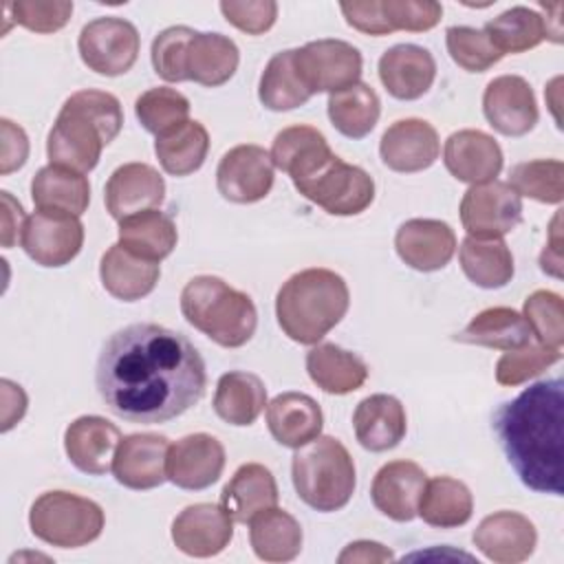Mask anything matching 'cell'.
Returning <instances> with one entry per match:
<instances>
[{"mask_svg": "<svg viewBox=\"0 0 564 564\" xmlns=\"http://www.w3.org/2000/svg\"><path fill=\"white\" fill-rule=\"evenodd\" d=\"M474 511V496L463 480L452 476H436L425 482L419 500L423 522L436 529H456L469 522Z\"/></svg>", "mask_w": 564, "mask_h": 564, "instance_id": "obj_37", "label": "cell"}, {"mask_svg": "<svg viewBox=\"0 0 564 564\" xmlns=\"http://www.w3.org/2000/svg\"><path fill=\"white\" fill-rule=\"evenodd\" d=\"M445 44L454 64L467 73H485L505 57L496 51L487 33L474 26H449L445 31Z\"/></svg>", "mask_w": 564, "mask_h": 564, "instance_id": "obj_47", "label": "cell"}, {"mask_svg": "<svg viewBox=\"0 0 564 564\" xmlns=\"http://www.w3.org/2000/svg\"><path fill=\"white\" fill-rule=\"evenodd\" d=\"M31 198L42 212L82 216L90 203V185L82 172L48 163L35 172Z\"/></svg>", "mask_w": 564, "mask_h": 564, "instance_id": "obj_30", "label": "cell"}, {"mask_svg": "<svg viewBox=\"0 0 564 564\" xmlns=\"http://www.w3.org/2000/svg\"><path fill=\"white\" fill-rule=\"evenodd\" d=\"M271 154L253 143H242L223 154L216 167V187L229 203L249 205L262 200L273 187Z\"/></svg>", "mask_w": 564, "mask_h": 564, "instance_id": "obj_13", "label": "cell"}, {"mask_svg": "<svg viewBox=\"0 0 564 564\" xmlns=\"http://www.w3.org/2000/svg\"><path fill=\"white\" fill-rule=\"evenodd\" d=\"M311 381L328 394H348L364 386L368 366L355 352L337 344H317L306 352Z\"/></svg>", "mask_w": 564, "mask_h": 564, "instance_id": "obj_31", "label": "cell"}, {"mask_svg": "<svg viewBox=\"0 0 564 564\" xmlns=\"http://www.w3.org/2000/svg\"><path fill=\"white\" fill-rule=\"evenodd\" d=\"M2 200V247L11 249L22 238L24 227V209L22 205L11 196V192H0Z\"/></svg>", "mask_w": 564, "mask_h": 564, "instance_id": "obj_55", "label": "cell"}, {"mask_svg": "<svg viewBox=\"0 0 564 564\" xmlns=\"http://www.w3.org/2000/svg\"><path fill=\"white\" fill-rule=\"evenodd\" d=\"M302 527L284 509L271 507L249 520V542L264 562H291L302 551Z\"/></svg>", "mask_w": 564, "mask_h": 564, "instance_id": "obj_34", "label": "cell"}, {"mask_svg": "<svg viewBox=\"0 0 564 564\" xmlns=\"http://www.w3.org/2000/svg\"><path fill=\"white\" fill-rule=\"evenodd\" d=\"M346 22L366 33V35H388L392 33L381 9V0H359V2H341L339 4Z\"/></svg>", "mask_w": 564, "mask_h": 564, "instance_id": "obj_52", "label": "cell"}, {"mask_svg": "<svg viewBox=\"0 0 564 564\" xmlns=\"http://www.w3.org/2000/svg\"><path fill=\"white\" fill-rule=\"evenodd\" d=\"M278 498L280 494L271 469L260 463H245L223 487L220 505L234 522L247 524L256 513L275 507Z\"/></svg>", "mask_w": 564, "mask_h": 564, "instance_id": "obj_29", "label": "cell"}, {"mask_svg": "<svg viewBox=\"0 0 564 564\" xmlns=\"http://www.w3.org/2000/svg\"><path fill=\"white\" fill-rule=\"evenodd\" d=\"M522 317H524L531 335L540 344L562 350V344H564V304H562V297L557 293L546 291V289L533 291L524 300Z\"/></svg>", "mask_w": 564, "mask_h": 564, "instance_id": "obj_46", "label": "cell"}, {"mask_svg": "<svg viewBox=\"0 0 564 564\" xmlns=\"http://www.w3.org/2000/svg\"><path fill=\"white\" fill-rule=\"evenodd\" d=\"M4 7L11 11L15 24L35 33H55L73 15V2L68 0H15Z\"/></svg>", "mask_w": 564, "mask_h": 564, "instance_id": "obj_49", "label": "cell"}, {"mask_svg": "<svg viewBox=\"0 0 564 564\" xmlns=\"http://www.w3.org/2000/svg\"><path fill=\"white\" fill-rule=\"evenodd\" d=\"M123 112L115 95L106 90L73 93L48 132L46 156L51 165H62L75 172H90L101 156V150L121 132Z\"/></svg>", "mask_w": 564, "mask_h": 564, "instance_id": "obj_4", "label": "cell"}, {"mask_svg": "<svg viewBox=\"0 0 564 564\" xmlns=\"http://www.w3.org/2000/svg\"><path fill=\"white\" fill-rule=\"evenodd\" d=\"M293 62L300 79L311 95L339 93L359 82L364 59L350 42L326 37L293 48Z\"/></svg>", "mask_w": 564, "mask_h": 564, "instance_id": "obj_9", "label": "cell"}, {"mask_svg": "<svg viewBox=\"0 0 564 564\" xmlns=\"http://www.w3.org/2000/svg\"><path fill=\"white\" fill-rule=\"evenodd\" d=\"M399 258L416 271L430 273L443 269L456 251L454 229L436 218L405 220L394 234Z\"/></svg>", "mask_w": 564, "mask_h": 564, "instance_id": "obj_20", "label": "cell"}, {"mask_svg": "<svg viewBox=\"0 0 564 564\" xmlns=\"http://www.w3.org/2000/svg\"><path fill=\"white\" fill-rule=\"evenodd\" d=\"M291 478L300 500L322 513L344 509L357 485L352 456L335 436H317L297 447Z\"/></svg>", "mask_w": 564, "mask_h": 564, "instance_id": "obj_7", "label": "cell"}, {"mask_svg": "<svg viewBox=\"0 0 564 564\" xmlns=\"http://www.w3.org/2000/svg\"><path fill=\"white\" fill-rule=\"evenodd\" d=\"M196 35L194 29L189 26H167L163 29L154 42H152V66L154 73L172 84L178 82H187V73H185V59H187V48L192 37Z\"/></svg>", "mask_w": 564, "mask_h": 564, "instance_id": "obj_48", "label": "cell"}, {"mask_svg": "<svg viewBox=\"0 0 564 564\" xmlns=\"http://www.w3.org/2000/svg\"><path fill=\"white\" fill-rule=\"evenodd\" d=\"M494 430L500 447L533 491L562 496L564 460V383L546 379L522 390L498 408Z\"/></svg>", "mask_w": 564, "mask_h": 564, "instance_id": "obj_2", "label": "cell"}, {"mask_svg": "<svg viewBox=\"0 0 564 564\" xmlns=\"http://www.w3.org/2000/svg\"><path fill=\"white\" fill-rule=\"evenodd\" d=\"M77 48L82 62L90 70L106 77H117L134 66L141 48V37L132 22L115 15H104L84 24Z\"/></svg>", "mask_w": 564, "mask_h": 564, "instance_id": "obj_10", "label": "cell"}, {"mask_svg": "<svg viewBox=\"0 0 564 564\" xmlns=\"http://www.w3.org/2000/svg\"><path fill=\"white\" fill-rule=\"evenodd\" d=\"M460 269L480 289H500L513 278V256L502 238L467 236L458 249Z\"/></svg>", "mask_w": 564, "mask_h": 564, "instance_id": "obj_36", "label": "cell"}, {"mask_svg": "<svg viewBox=\"0 0 564 564\" xmlns=\"http://www.w3.org/2000/svg\"><path fill=\"white\" fill-rule=\"evenodd\" d=\"M0 394H2V432H9L18 421H22L24 412H26V394L22 390V386L2 379L0 381Z\"/></svg>", "mask_w": 564, "mask_h": 564, "instance_id": "obj_56", "label": "cell"}, {"mask_svg": "<svg viewBox=\"0 0 564 564\" xmlns=\"http://www.w3.org/2000/svg\"><path fill=\"white\" fill-rule=\"evenodd\" d=\"M328 119L348 139H364L381 115V101L372 86L357 82L350 88L328 95Z\"/></svg>", "mask_w": 564, "mask_h": 564, "instance_id": "obj_40", "label": "cell"}, {"mask_svg": "<svg viewBox=\"0 0 564 564\" xmlns=\"http://www.w3.org/2000/svg\"><path fill=\"white\" fill-rule=\"evenodd\" d=\"M119 441V427L95 414L75 419L64 432V449L68 460L88 476H104L112 469Z\"/></svg>", "mask_w": 564, "mask_h": 564, "instance_id": "obj_24", "label": "cell"}, {"mask_svg": "<svg viewBox=\"0 0 564 564\" xmlns=\"http://www.w3.org/2000/svg\"><path fill=\"white\" fill-rule=\"evenodd\" d=\"M170 443L163 434H128L119 441L112 476L119 485L137 491L154 489L167 480L165 460Z\"/></svg>", "mask_w": 564, "mask_h": 564, "instance_id": "obj_17", "label": "cell"}, {"mask_svg": "<svg viewBox=\"0 0 564 564\" xmlns=\"http://www.w3.org/2000/svg\"><path fill=\"white\" fill-rule=\"evenodd\" d=\"M482 112L489 126L505 137L531 132L540 117L533 88L520 75L494 77L482 93Z\"/></svg>", "mask_w": 564, "mask_h": 564, "instance_id": "obj_14", "label": "cell"}, {"mask_svg": "<svg viewBox=\"0 0 564 564\" xmlns=\"http://www.w3.org/2000/svg\"><path fill=\"white\" fill-rule=\"evenodd\" d=\"M509 185L518 196L560 205L564 198V163L560 159H535L511 167Z\"/></svg>", "mask_w": 564, "mask_h": 564, "instance_id": "obj_43", "label": "cell"}, {"mask_svg": "<svg viewBox=\"0 0 564 564\" xmlns=\"http://www.w3.org/2000/svg\"><path fill=\"white\" fill-rule=\"evenodd\" d=\"M267 405V388L253 372H225L214 392V412L229 425H251Z\"/></svg>", "mask_w": 564, "mask_h": 564, "instance_id": "obj_35", "label": "cell"}, {"mask_svg": "<svg viewBox=\"0 0 564 564\" xmlns=\"http://www.w3.org/2000/svg\"><path fill=\"white\" fill-rule=\"evenodd\" d=\"M313 95L306 90L293 62V48L275 53L260 77L258 99L273 112H286L304 106Z\"/></svg>", "mask_w": 564, "mask_h": 564, "instance_id": "obj_42", "label": "cell"}, {"mask_svg": "<svg viewBox=\"0 0 564 564\" xmlns=\"http://www.w3.org/2000/svg\"><path fill=\"white\" fill-rule=\"evenodd\" d=\"M562 359V350L549 348L540 341H527L513 350H505V355L496 361V381L500 386H520L546 368Z\"/></svg>", "mask_w": 564, "mask_h": 564, "instance_id": "obj_45", "label": "cell"}, {"mask_svg": "<svg viewBox=\"0 0 564 564\" xmlns=\"http://www.w3.org/2000/svg\"><path fill=\"white\" fill-rule=\"evenodd\" d=\"M352 427L364 449L388 452L397 447L405 436V408L392 394H370L357 403L352 414Z\"/></svg>", "mask_w": 564, "mask_h": 564, "instance_id": "obj_26", "label": "cell"}, {"mask_svg": "<svg viewBox=\"0 0 564 564\" xmlns=\"http://www.w3.org/2000/svg\"><path fill=\"white\" fill-rule=\"evenodd\" d=\"M117 234L123 249L152 262H161L163 258H167L178 240L172 216L161 209H145L121 218Z\"/></svg>", "mask_w": 564, "mask_h": 564, "instance_id": "obj_33", "label": "cell"}, {"mask_svg": "<svg viewBox=\"0 0 564 564\" xmlns=\"http://www.w3.org/2000/svg\"><path fill=\"white\" fill-rule=\"evenodd\" d=\"M0 174H11L26 163L29 139L11 119H0Z\"/></svg>", "mask_w": 564, "mask_h": 564, "instance_id": "obj_53", "label": "cell"}, {"mask_svg": "<svg viewBox=\"0 0 564 564\" xmlns=\"http://www.w3.org/2000/svg\"><path fill=\"white\" fill-rule=\"evenodd\" d=\"M441 152V141L425 119H399L381 137L379 154L383 165L394 172L412 174L427 170Z\"/></svg>", "mask_w": 564, "mask_h": 564, "instance_id": "obj_19", "label": "cell"}, {"mask_svg": "<svg viewBox=\"0 0 564 564\" xmlns=\"http://www.w3.org/2000/svg\"><path fill=\"white\" fill-rule=\"evenodd\" d=\"M267 425L280 445L297 449L322 434L324 414L313 397L291 390L267 405Z\"/></svg>", "mask_w": 564, "mask_h": 564, "instance_id": "obj_27", "label": "cell"}, {"mask_svg": "<svg viewBox=\"0 0 564 564\" xmlns=\"http://www.w3.org/2000/svg\"><path fill=\"white\" fill-rule=\"evenodd\" d=\"M95 383L108 410L130 423H165L196 405L207 386L196 346L159 324H130L104 344Z\"/></svg>", "mask_w": 564, "mask_h": 564, "instance_id": "obj_1", "label": "cell"}, {"mask_svg": "<svg viewBox=\"0 0 564 564\" xmlns=\"http://www.w3.org/2000/svg\"><path fill=\"white\" fill-rule=\"evenodd\" d=\"M99 278L112 297L137 302L154 291L161 278V269L159 262L139 258L117 242L101 256Z\"/></svg>", "mask_w": 564, "mask_h": 564, "instance_id": "obj_28", "label": "cell"}, {"mask_svg": "<svg viewBox=\"0 0 564 564\" xmlns=\"http://www.w3.org/2000/svg\"><path fill=\"white\" fill-rule=\"evenodd\" d=\"M234 538V518L223 505L198 502L185 507L172 522L174 546L192 557L223 553Z\"/></svg>", "mask_w": 564, "mask_h": 564, "instance_id": "obj_16", "label": "cell"}, {"mask_svg": "<svg viewBox=\"0 0 564 564\" xmlns=\"http://www.w3.org/2000/svg\"><path fill=\"white\" fill-rule=\"evenodd\" d=\"M394 553L383 546L381 542H372V540H355L350 544L344 546V551L337 555L339 564H379V562H392Z\"/></svg>", "mask_w": 564, "mask_h": 564, "instance_id": "obj_54", "label": "cell"}, {"mask_svg": "<svg viewBox=\"0 0 564 564\" xmlns=\"http://www.w3.org/2000/svg\"><path fill=\"white\" fill-rule=\"evenodd\" d=\"M181 313L223 348L245 346L258 326L253 300L216 275H196L183 286Z\"/></svg>", "mask_w": 564, "mask_h": 564, "instance_id": "obj_6", "label": "cell"}, {"mask_svg": "<svg viewBox=\"0 0 564 564\" xmlns=\"http://www.w3.org/2000/svg\"><path fill=\"white\" fill-rule=\"evenodd\" d=\"M134 115L148 132L159 137V134L187 121L189 101L183 93H178L174 88L156 86L137 97Z\"/></svg>", "mask_w": 564, "mask_h": 564, "instance_id": "obj_44", "label": "cell"}, {"mask_svg": "<svg viewBox=\"0 0 564 564\" xmlns=\"http://www.w3.org/2000/svg\"><path fill=\"white\" fill-rule=\"evenodd\" d=\"M425 482L427 474L421 465L412 460H390L375 474L370 487L372 505L394 522H410L419 513Z\"/></svg>", "mask_w": 564, "mask_h": 564, "instance_id": "obj_23", "label": "cell"}, {"mask_svg": "<svg viewBox=\"0 0 564 564\" xmlns=\"http://www.w3.org/2000/svg\"><path fill=\"white\" fill-rule=\"evenodd\" d=\"M269 154L304 198L333 216H357L375 200L372 176L333 154L326 137L313 126L280 130Z\"/></svg>", "mask_w": 564, "mask_h": 564, "instance_id": "obj_3", "label": "cell"}, {"mask_svg": "<svg viewBox=\"0 0 564 564\" xmlns=\"http://www.w3.org/2000/svg\"><path fill=\"white\" fill-rule=\"evenodd\" d=\"M458 341L487 346L498 350H513L531 341V330L524 317L509 306H491L480 311L458 335Z\"/></svg>", "mask_w": 564, "mask_h": 564, "instance_id": "obj_39", "label": "cell"}, {"mask_svg": "<svg viewBox=\"0 0 564 564\" xmlns=\"http://www.w3.org/2000/svg\"><path fill=\"white\" fill-rule=\"evenodd\" d=\"M538 531L518 511H496L480 520L474 531V546L496 564H518L533 555Z\"/></svg>", "mask_w": 564, "mask_h": 564, "instance_id": "obj_18", "label": "cell"}, {"mask_svg": "<svg viewBox=\"0 0 564 564\" xmlns=\"http://www.w3.org/2000/svg\"><path fill=\"white\" fill-rule=\"evenodd\" d=\"M209 134L200 121L185 123L163 132L154 141V154L161 167L172 176L194 174L207 159Z\"/></svg>", "mask_w": 564, "mask_h": 564, "instance_id": "obj_38", "label": "cell"}, {"mask_svg": "<svg viewBox=\"0 0 564 564\" xmlns=\"http://www.w3.org/2000/svg\"><path fill=\"white\" fill-rule=\"evenodd\" d=\"M165 198V181L148 163L119 165L104 189V203L115 220L145 209H159Z\"/></svg>", "mask_w": 564, "mask_h": 564, "instance_id": "obj_22", "label": "cell"}, {"mask_svg": "<svg viewBox=\"0 0 564 564\" xmlns=\"http://www.w3.org/2000/svg\"><path fill=\"white\" fill-rule=\"evenodd\" d=\"M104 524V509L95 500L64 489L44 491L29 511L31 533L59 549H79L95 542Z\"/></svg>", "mask_w": 564, "mask_h": 564, "instance_id": "obj_8", "label": "cell"}, {"mask_svg": "<svg viewBox=\"0 0 564 564\" xmlns=\"http://www.w3.org/2000/svg\"><path fill=\"white\" fill-rule=\"evenodd\" d=\"M522 220V198L505 181L471 185L460 200V223L467 236L502 238Z\"/></svg>", "mask_w": 564, "mask_h": 564, "instance_id": "obj_11", "label": "cell"}, {"mask_svg": "<svg viewBox=\"0 0 564 564\" xmlns=\"http://www.w3.org/2000/svg\"><path fill=\"white\" fill-rule=\"evenodd\" d=\"M540 267L553 278H562V238H560V212L555 214L549 231V242L542 249Z\"/></svg>", "mask_w": 564, "mask_h": 564, "instance_id": "obj_57", "label": "cell"}, {"mask_svg": "<svg viewBox=\"0 0 564 564\" xmlns=\"http://www.w3.org/2000/svg\"><path fill=\"white\" fill-rule=\"evenodd\" d=\"M225 469L223 443L205 432L187 434L170 445L165 474L181 489L200 491L212 487Z\"/></svg>", "mask_w": 564, "mask_h": 564, "instance_id": "obj_15", "label": "cell"}, {"mask_svg": "<svg viewBox=\"0 0 564 564\" xmlns=\"http://www.w3.org/2000/svg\"><path fill=\"white\" fill-rule=\"evenodd\" d=\"M220 11L229 24L249 35L267 33L278 18V4L273 0H225L220 2Z\"/></svg>", "mask_w": 564, "mask_h": 564, "instance_id": "obj_51", "label": "cell"}, {"mask_svg": "<svg viewBox=\"0 0 564 564\" xmlns=\"http://www.w3.org/2000/svg\"><path fill=\"white\" fill-rule=\"evenodd\" d=\"M390 31L423 33L441 22L443 7L434 0H381Z\"/></svg>", "mask_w": 564, "mask_h": 564, "instance_id": "obj_50", "label": "cell"}, {"mask_svg": "<svg viewBox=\"0 0 564 564\" xmlns=\"http://www.w3.org/2000/svg\"><path fill=\"white\" fill-rule=\"evenodd\" d=\"M350 291L346 280L322 267L293 273L275 295V317L284 335L297 344H317L346 315Z\"/></svg>", "mask_w": 564, "mask_h": 564, "instance_id": "obj_5", "label": "cell"}, {"mask_svg": "<svg viewBox=\"0 0 564 564\" xmlns=\"http://www.w3.org/2000/svg\"><path fill=\"white\" fill-rule=\"evenodd\" d=\"M240 62L238 46L223 33H198L192 37L185 59L187 82H196L207 88L227 84Z\"/></svg>", "mask_w": 564, "mask_h": 564, "instance_id": "obj_32", "label": "cell"}, {"mask_svg": "<svg viewBox=\"0 0 564 564\" xmlns=\"http://www.w3.org/2000/svg\"><path fill=\"white\" fill-rule=\"evenodd\" d=\"M20 245L37 264L64 267L82 251L84 225L79 216L37 209L26 216Z\"/></svg>", "mask_w": 564, "mask_h": 564, "instance_id": "obj_12", "label": "cell"}, {"mask_svg": "<svg viewBox=\"0 0 564 564\" xmlns=\"http://www.w3.org/2000/svg\"><path fill=\"white\" fill-rule=\"evenodd\" d=\"M443 163L456 181L478 185L496 181L502 170V150L491 134L465 128L447 137Z\"/></svg>", "mask_w": 564, "mask_h": 564, "instance_id": "obj_21", "label": "cell"}, {"mask_svg": "<svg viewBox=\"0 0 564 564\" xmlns=\"http://www.w3.org/2000/svg\"><path fill=\"white\" fill-rule=\"evenodd\" d=\"M436 77L432 53L416 44H394L379 57V79L401 101L423 97Z\"/></svg>", "mask_w": 564, "mask_h": 564, "instance_id": "obj_25", "label": "cell"}, {"mask_svg": "<svg viewBox=\"0 0 564 564\" xmlns=\"http://www.w3.org/2000/svg\"><path fill=\"white\" fill-rule=\"evenodd\" d=\"M498 53H524L535 48L549 35L546 20L529 7H511L489 20L482 29Z\"/></svg>", "mask_w": 564, "mask_h": 564, "instance_id": "obj_41", "label": "cell"}]
</instances>
